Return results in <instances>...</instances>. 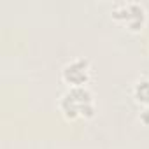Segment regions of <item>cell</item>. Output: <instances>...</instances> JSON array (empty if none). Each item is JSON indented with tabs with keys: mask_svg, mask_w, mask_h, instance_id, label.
<instances>
[{
	"mask_svg": "<svg viewBox=\"0 0 149 149\" xmlns=\"http://www.w3.org/2000/svg\"><path fill=\"white\" fill-rule=\"evenodd\" d=\"M133 98L144 105V107H149V79L147 77H142L139 79L135 84H133Z\"/></svg>",
	"mask_w": 149,
	"mask_h": 149,
	"instance_id": "4",
	"label": "cell"
},
{
	"mask_svg": "<svg viewBox=\"0 0 149 149\" xmlns=\"http://www.w3.org/2000/svg\"><path fill=\"white\" fill-rule=\"evenodd\" d=\"M140 121L144 125H149V107H144V111H140Z\"/></svg>",
	"mask_w": 149,
	"mask_h": 149,
	"instance_id": "5",
	"label": "cell"
},
{
	"mask_svg": "<svg viewBox=\"0 0 149 149\" xmlns=\"http://www.w3.org/2000/svg\"><path fill=\"white\" fill-rule=\"evenodd\" d=\"M112 18L130 32H139L144 28L147 14L139 2H119L112 7Z\"/></svg>",
	"mask_w": 149,
	"mask_h": 149,
	"instance_id": "2",
	"label": "cell"
},
{
	"mask_svg": "<svg viewBox=\"0 0 149 149\" xmlns=\"http://www.w3.org/2000/svg\"><path fill=\"white\" fill-rule=\"evenodd\" d=\"M61 79L70 88H83L91 79V65L86 58H74L61 68Z\"/></svg>",
	"mask_w": 149,
	"mask_h": 149,
	"instance_id": "3",
	"label": "cell"
},
{
	"mask_svg": "<svg viewBox=\"0 0 149 149\" xmlns=\"http://www.w3.org/2000/svg\"><path fill=\"white\" fill-rule=\"evenodd\" d=\"M60 112L63 114L65 119L76 121V119H88L93 118L95 114V100L93 93L83 86V88H68L60 102H58Z\"/></svg>",
	"mask_w": 149,
	"mask_h": 149,
	"instance_id": "1",
	"label": "cell"
}]
</instances>
